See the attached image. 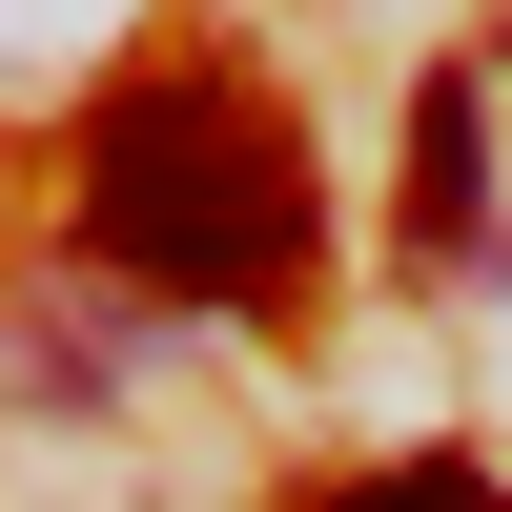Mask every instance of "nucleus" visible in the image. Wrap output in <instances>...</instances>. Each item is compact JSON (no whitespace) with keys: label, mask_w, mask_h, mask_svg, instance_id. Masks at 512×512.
Returning a JSON list of instances; mask_svg holds the SVG:
<instances>
[{"label":"nucleus","mask_w":512,"mask_h":512,"mask_svg":"<svg viewBox=\"0 0 512 512\" xmlns=\"http://www.w3.org/2000/svg\"><path fill=\"white\" fill-rule=\"evenodd\" d=\"M308 144L246 103L226 62H144L103 123H82V246L164 308H287L308 287Z\"/></svg>","instance_id":"f257e3e1"},{"label":"nucleus","mask_w":512,"mask_h":512,"mask_svg":"<svg viewBox=\"0 0 512 512\" xmlns=\"http://www.w3.org/2000/svg\"><path fill=\"white\" fill-rule=\"evenodd\" d=\"M492 246V103L472 62H431V103H410V267H472Z\"/></svg>","instance_id":"f03ea898"},{"label":"nucleus","mask_w":512,"mask_h":512,"mask_svg":"<svg viewBox=\"0 0 512 512\" xmlns=\"http://www.w3.org/2000/svg\"><path fill=\"white\" fill-rule=\"evenodd\" d=\"M328 512H512V492H492V472H451V451H410V472H349Z\"/></svg>","instance_id":"7ed1b4c3"}]
</instances>
